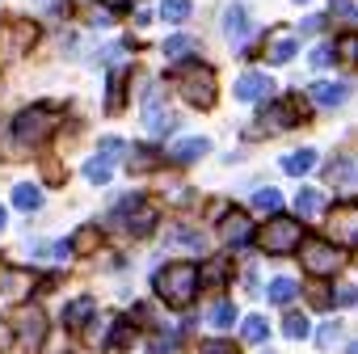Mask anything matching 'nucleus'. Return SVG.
<instances>
[{
	"label": "nucleus",
	"instance_id": "obj_18",
	"mask_svg": "<svg viewBox=\"0 0 358 354\" xmlns=\"http://www.w3.org/2000/svg\"><path fill=\"white\" fill-rule=\"evenodd\" d=\"M190 13H194V5H190V0H160V17H164L169 26H182V22H190Z\"/></svg>",
	"mask_w": 358,
	"mask_h": 354
},
{
	"label": "nucleus",
	"instance_id": "obj_38",
	"mask_svg": "<svg viewBox=\"0 0 358 354\" xmlns=\"http://www.w3.org/2000/svg\"><path fill=\"white\" fill-rule=\"evenodd\" d=\"M329 59H333V47H316L312 51V68H324Z\"/></svg>",
	"mask_w": 358,
	"mask_h": 354
},
{
	"label": "nucleus",
	"instance_id": "obj_44",
	"mask_svg": "<svg viewBox=\"0 0 358 354\" xmlns=\"http://www.w3.org/2000/svg\"><path fill=\"white\" fill-rule=\"evenodd\" d=\"M295 5H308V0H295Z\"/></svg>",
	"mask_w": 358,
	"mask_h": 354
},
{
	"label": "nucleus",
	"instance_id": "obj_24",
	"mask_svg": "<svg viewBox=\"0 0 358 354\" xmlns=\"http://www.w3.org/2000/svg\"><path fill=\"white\" fill-rule=\"evenodd\" d=\"M85 177H89L93 186H106L110 177H114V164H110V156H93V160L85 164Z\"/></svg>",
	"mask_w": 358,
	"mask_h": 354
},
{
	"label": "nucleus",
	"instance_id": "obj_10",
	"mask_svg": "<svg viewBox=\"0 0 358 354\" xmlns=\"http://www.w3.org/2000/svg\"><path fill=\"white\" fill-rule=\"evenodd\" d=\"M329 182L345 186V190H358V156L354 152H341V156L329 160Z\"/></svg>",
	"mask_w": 358,
	"mask_h": 354
},
{
	"label": "nucleus",
	"instance_id": "obj_34",
	"mask_svg": "<svg viewBox=\"0 0 358 354\" xmlns=\"http://www.w3.org/2000/svg\"><path fill=\"white\" fill-rule=\"evenodd\" d=\"M333 299H337L341 308H354V304H358V287H350V283H341V287L333 291Z\"/></svg>",
	"mask_w": 358,
	"mask_h": 354
},
{
	"label": "nucleus",
	"instance_id": "obj_42",
	"mask_svg": "<svg viewBox=\"0 0 358 354\" xmlns=\"http://www.w3.org/2000/svg\"><path fill=\"white\" fill-rule=\"evenodd\" d=\"M101 5H122V0H101Z\"/></svg>",
	"mask_w": 358,
	"mask_h": 354
},
{
	"label": "nucleus",
	"instance_id": "obj_5",
	"mask_svg": "<svg viewBox=\"0 0 358 354\" xmlns=\"http://www.w3.org/2000/svg\"><path fill=\"white\" fill-rule=\"evenodd\" d=\"M51 127H55L51 110H47V106H30V110H22V114L13 118V139H17V143H38V139H47Z\"/></svg>",
	"mask_w": 358,
	"mask_h": 354
},
{
	"label": "nucleus",
	"instance_id": "obj_15",
	"mask_svg": "<svg viewBox=\"0 0 358 354\" xmlns=\"http://www.w3.org/2000/svg\"><path fill=\"white\" fill-rule=\"evenodd\" d=\"M143 127H148L152 135H169V131L177 127V114H173L169 106H148V110H143Z\"/></svg>",
	"mask_w": 358,
	"mask_h": 354
},
{
	"label": "nucleus",
	"instance_id": "obj_9",
	"mask_svg": "<svg viewBox=\"0 0 358 354\" xmlns=\"http://www.w3.org/2000/svg\"><path fill=\"white\" fill-rule=\"evenodd\" d=\"M270 93H274V76L266 72H245L236 80V101H266Z\"/></svg>",
	"mask_w": 358,
	"mask_h": 354
},
{
	"label": "nucleus",
	"instance_id": "obj_14",
	"mask_svg": "<svg viewBox=\"0 0 358 354\" xmlns=\"http://www.w3.org/2000/svg\"><path fill=\"white\" fill-rule=\"evenodd\" d=\"M17 329H22V341H26V346H43L47 320H43V312H38V308H22V320H17Z\"/></svg>",
	"mask_w": 358,
	"mask_h": 354
},
{
	"label": "nucleus",
	"instance_id": "obj_11",
	"mask_svg": "<svg viewBox=\"0 0 358 354\" xmlns=\"http://www.w3.org/2000/svg\"><path fill=\"white\" fill-rule=\"evenodd\" d=\"M350 93H354V85H350V80H324V85H312V93H308V97H312L320 110H337Z\"/></svg>",
	"mask_w": 358,
	"mask_h": 354
},
{
	"label": "nucleus",
	"instance_id": "obj_31",
	"mask_svg": "<svg viewBox=\"0 0 358 354\" xmlns=\"http://www.w3.org/2000/svg\"><path fill=\"white\" fill-rule=\"evenodd\" d=\"M211 325H215V329L236 325V308H232V304H215V308H211Z\"/></svg>",
	"mask_w": 358,
	"mask_h": 354
},
{
	"label": "nucleus",
	"instance_id": "obj_1",
	"mask_svg": "<svg viewBox=\"0 0 358 354\" xmlns=\"http://www.w3.org/2000/svg\"><path fill=\"white\" fill-rule=\"evenodd\" d=\"M199 283H203V270L190 266V262H173V266H160L152 287L156 295L169 304V308H190L194 295H199Z\"/></svg>",
	"mask_w": 358,
	"mask_h": 354
},
{
	"label": "nucleus",
	"instance_id": "obj_36",
	"mask_svg": "<svg viewBox=\"0 0 358 354\" xmlns=\"http://www.w3.org/2000/svg\"><path fill=\"white\" fill-rule=\"evenodd\" d=\"M127 341H131V325H127V320H118V325H114V337H110V346H114V350H122Z\"/></svg>",
	"mask_w": 358,
	"mask_h": 354
},
{
	"label": "nucleus",
	"instance_id": "obj_27",
	"mask_svg": "<svg viewBox=\"0 0 358 354\" xmlns=\"http://www.w3.org/2000/svg\"><path fill=\"white\" fill-rule=\"evenodd\" d=\"M333 59H341V64H358V34H341V38L333 43Z\"/></svg>",
	"mask_w": 358,
	"mask_h": 354
},
{
	"label": "nucleus",
	"instance_id": "obj_41",
	"mask_svg": "<svg viewBox=\"0 0 358 354\" xmlns=\"http://www.w3.org/2000/svg\"><path fill=\"white\" fill-rule=\"evenodd\" d=\"M5 224H9V215H5V211H0V232H5Z\"/></svg>",
	"mask_w": 358,
	"mask_h": 354
},
{
	"label": "nucleus",
	"instance_id": "obj_3",
	"mask_svg": "<svg viewBox=\"0 0 358 354\" xmlns=\"http://www.w3.org/2000/svg\"><path fill=\"white\" fill-rule=\"evenodd\" d=\"M257 245H262L266 253H291V249L303 245V228H299V220H291V215H270V224L257 232Z\"/></svg>",
	"mask_w": 358,
	"mask_h": 354
},
{
	"label": "nucleus",
	"instance_id": "obj_37",
	"mask_svg": "<svg viewBox=\"0 0 358 354\" xmlns=\"http://www.w3.org/2000/svg\"><path fill=\"white\" fill-rule=\"evenodd\" d=\"M93 241H97V228L89 224V228H80V236H76V249H93Z\"/></svg>",
	"mask_w": 358,
	"mask_h": 354
},
{
	"label": "nucleus",
	"instance_id": "obj_12",
	"mask_svg": "<svg viewBox=\"0 0 358 354\" xmlns=\"http://www.w3.org/2000/svg\"><path fill=\"white\" fill-rule=\"evenodd\" d=\"M220 236H224V245H232V249L249 245V241H253V224H249V215H245V211H232V215H224V224H220Z\"/></svg>",
	"mask_w": 358,
	"mask_h": 354
},
{
	"label": "nucleus",
	"instance_id": "obj_22",
	"mask_svg": "<svg viewBox=\"0 0 358 354\" xmlns=\"http://www.w3.org/2000/svg\"><path fill=\"white\" fill-rule=\"evenodd\" d=\"M169 241H173V245H182V249H194V253L207 249V236L194 232V228H169Z\"/></svg>",
	"mask_w": 358,
	"mask_h": 354
},
{
	"label": "nucleus",
	"instance_id": "obj_43",
	"mask_svg": "<svg viewBox=\"0 0 358 354\" xmlns=\"http://www.w3.org/2000/svg\"><path fill=\"white\" fill-rule=\"evenodd\" d=\"M350 354H358V341H354V346H350Z\"/></svg>",
	"mask_w": 358,
	"mask_h": 354
},
{
	"label": "nucleus",
	"instance_id": "obj_35",
	"mask_svg": "<svg viewBox=\"0 0 358 354\" xmlns=\"http://www.w3.org/2000/svg\"><path fill=\"white\" fill-rule=\"evenodd\" d=\"M199 354H236V346L232 341H224V337H215V341H203V350Z\"/></svg>",
	"mask_w": 358,
	"mask_h": 354
},
{
	"label": "nucleus",
	"instance_id": "obj_32",
	"mask_svg": "<svg viewBox=\"0 0 358 354\" xmlns=\"http://www.w3.org/2000/svg\"><path fill=\"white\" fill-rule=\"evenodd\" d=\"M337 337H341V325H337V320H329V325H320V333H316V346H320V350H329Z\"/></svg>",
	"mask_w": 358,
	"mask_h": 354
},
{
	"label": "nucleus",
	"instance_id": "obj_6",
	"mask_svg": "<svg viewBox=\"0 0 358 354\" xmlns=\"http://www.w3.org/2000/svg\"><path fill=\"white\" fill-rule=\"evenodd\" d=\"M114 220H122L131 236H148V232L156 228V207L143 203V199H127V203L114 211Z\"/></svg>",
	"mask_w": 358,
	"mask_h": 354
},
{
	"label": "nucleus",
	"instance_id": "obj_25",
	"mask_svg": "<svg viewBox=\"0 0 358 354\" xmlns=\"http://www.w3.org/2000/svg\"><path fill=\"white\" fill-rule=\"evenodd\" d=\"M13 203H17L22 211H38V207H43V190L30 186V182H22V186L13 190Z\"/></svg>",
	"mask_w": 358,
	"mask_h": 354
},
{
	"label": "nucleus",
	"instance_id": "obj_4",
	"mask_svg": "<svg viewBox=\"0 0 358 354\" xmlns=\"http://www.w3.org/2000/svg\"><path fill=\"white\" fill-rule=\"evenodd\" d=\"M299 257H303V270H308L312 278H329V274H337V266H341V249H337L333 241H303Z\"/></svg>",
	"mask_w": 358,
	"mask_h": 354
},
{
	"label": "nucleus",
	"instance_id": "obj_17",
	"mask_svg": "<svg viewBox=\"0 0 358 354\" xmlns=\"http://www.w3.org/2000/svg\"><path fill=\"white\" fill-rule=\"evenodd\" d=\"M89 316H93V299H89V295H80V299H72V304L64 308V325H68V329H85Z\"/></svg>",
	"mask_w": 358,
	"mask_h": 354
},
{
	"label": "nucleus",
	"instance_id": "obj_20",
	"mask_svg": "<svg viewBox=\"0 0 358 354\" xmlns=\"http://www.w3.org/2000/svg\"><path fill=\"white\" fill-rule=\"evenodd\" d=\"M266 59L270 64H287V59H295V38L282 30V34H274V43L266 47Z\"/></svg>",
	"mask_w": 358,
	"mask_h": 354
},
{
	"label": "nucleus",
	"instance_id": "obj_19",
	"mask_svg": "<svg viewBox=\"0 0 358 354\" xmlns=\"http://www.w3.org/2000/svg\"><path fill=\"white\" fill-rule=\"evenodd\" d=\"M194 51H199V38H190V34L164 38V59H186V55H194Z\"/></svg>",
	"mask_w": 358,
	"mask_h": 354
},
{
	"label": "nucleus",
	"instance_id": "obj_2",
	"mask_svg": "<svg viewBox=\"0 0 358 354\" xmlns=\"http://www.w3.org/2000/svg\"><path fill=\"white\" fill-rule=\"evenodd\" d=\"M177 89H182V97H186L194 110H207V106H215V93H220V85H215V72H211V68H203V64H190V68H182V76H177Z\"/></svg>",
	"mask_w": 358,
	"mask_h": 354
},
{
	"label": "nucleus",
	"instance_id": "obj_23",
	"mask_svg": "<svg viewBox=\"0 0 358 354\" xmlns=\"http://www.w3.org/2000/svg\"><path fill=\"white\" fill-rule=\"evenodd\" d=\"M241 337H245L249 346L266 341V337H270V320H266V316H245V325H241Z\"/></svg>",
	"mask_w": 358,
	"mask_h": 354
},
{
	"label": "nucleus",
	"instance_id": "obj_28",
	"mask_svg": "<svg viewBox=\"0 0 358 354\" xmlns=\"http://www.w3.org/2000/svg\"><path fill=\"white\" fill-rule=\"evenodd\" d=\"M122 85H127V72H110V93H106V110L110 114L122 110Z\"/></svg>",
	"mask_w": 358,
	"mask_h": 354
},
{
	"label": "nucleus",
	"instance_id": "obj_33",
	"mask_svg": "<svg viewBox=\"0 0 358 354\" xmlns=\"http://www.w3.org/2000/svg\"><path fill=\"white\" fill-rule=\"evenodd\" d=\"M64 9H68V0H34V13H43V17H55Z\"/></svg>",
	"mask_w": 358,
	"mask_h": 354
},
{
	"label": "nucleus",
	"instance_id": "obj_21",
	"mask_svg": "<svg viewBox=\"0 0 358 354\" xmlns=\"http://www.w3.org/2000/svg\"><path fill=\"white\" fill-rule=\"evenodd\" d=\"M312 164H316V152H312V148H299V152L282 156V173H291V177H303Z\"/></svg>",
	"mask_w": 358,
	"mask_h": 354
},
{
	"label": "nucleus",
	"instance_id": "obj_13",
	"mask_svg": "<svg viewBox=\"0 0 358 354\" xmlns=\"http://www.w3.org/2000/svg\"><path fill=\"white\" fill-rule=\"evenodd\" d=\"M211 152V139H203V135H190V139H182V143H173L169 148V160H177V164H190V160H199V156H207Z\"/></svg>",
	"mask_w": 358,
	"mask_h": 354
},
{
	"label": "nucleus",
	"instance_id": "obj_30",
	"mask_svg": "<svg viewBox=\"0 0 358 354\" xmlns=\"http://www.w3.org/2000/svg\"><path fill=\"white\" fill-rule=\"evenodd\" d=\"M282 329H287V337H295V341H303V337L312 333V325H308V316H299V312H287V320H282Z\"/></svg>",
	"mask_w": 358,
	"mask_h": 354
},
{
	"label": "nucleus",
	"instance_id": "obj_26",
	"mask_svg": "<svg viewBox=\"0 0 358 354\" xmlns=\"http://www.w3.org/2000/svg\"><path fill=\"white\" fill-rule=\"evenodd\" d=\"M295 291H299V287H295V278H274V283L266 287L270 304H291V299H295Z\"/></svg>",
	"mask_w": 358,
	"mask_h": 354
},
{
	"label": "nucleus",
	"instance_id": "obj_29",
	"mask_svg": "<svg viewBox=\"0 0 358 354\" xmlns=\"http://www.w3.org/2000/svg\"><path fill=\"white\" fill-rule=\"evenodd\" d=\"M253 207H257V211H266V215H274V211L282 207V194H278L274 186H266V190H257V194H253Z\"/></svg>",
	"mask_w": 358,
	"mask_h": 354
},
{
	"label": "nucleus",
	"instance_id": "obj_8",
	"mask_svg": "<svg viewBox=\"0 0 358 354\" xmlns=\"http://www.w3.org/2000/svg\"><path fill=\"white\" fill-rule=\"evenodd\" d=\"M249 34H253V22H249V9H245V5H228V13H224V38L232 43V51H241Z\"/></svg>",
	"mask_w": 358,
	"mask_h": 354
},
{
	"label": "nucleus",
	"instance_id": "obj_16",
	"mask_svg": "<svg viewBox=\"0 0 358 354\" xmlns=\"http://www.w3.org/2000/svg\"><path fill=\"white\" fill-rule=\"evenodd\" d=\"M295 211H299L303 220L320 215V211H324V194H320V190H312V186H303V190L295 194Z\"/></svg>",
	"mask_w": 358,
	"mask_h": 354
},
{
	"label": "nucleus",
	"instance_id": "obj_39",
	"mask_svg": "<svg viewBox=\"0 0 358 354\" xmlns=\"http://www.w3.org/2000/svg\"><path fill=\"white\" fill-rule=\"evenodd\" d=\"M118 152H122V139H114V135L101 139V156H118Z\"/></svg>",
	"mask_w": 358,
	"mask_h": 354
},
{
	"label": "nucleus",
	"instance_id": "obj_7",
	"mask_svg": "<svg viewBox=\"0 0 358 354\" xmlns=\"http://www.w3.org/2000/svg\"><path fill=\"white\" fill-rule=\"evenodd\" d=\"M329 232H333V245L341 249H354L358 245V207L350 203V207H337L333 215H329Z\"/></svg>",
	"mask_w": 358,
	"mask_h": 354
},
{
	"label": "nucleus",
	"instance_id": "obj_40",
	"mask_svg": "<svg viewBox=\"0 0 358 354\" xmlns=\"http://www.w3.org/2000/svg\"><path fill=\"white\" fill-rule=\"evenodd\" d=\"M320 26H324V17H308V22H303V26H299V30H303V34H316V30H320Z\"/></svg>",
	"mask_w": 358,
	"mask_h": 354
}]
</instances>
